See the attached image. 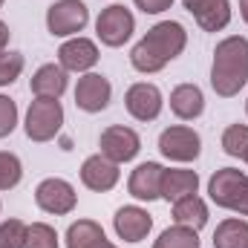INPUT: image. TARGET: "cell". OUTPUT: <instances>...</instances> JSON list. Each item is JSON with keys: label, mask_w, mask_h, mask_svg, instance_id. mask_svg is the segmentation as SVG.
<instances>
[{"label": "cell", "mask_w": 248, "mask_h": 248, "mask_svg": "<svg viewBox=\"0 0 248 248\" xmlns=\"http://www.w3.org/2000/svg\"><path fill=\"white\" fill-rule=\"evenodd\" d=\"M187 46V32L179 20H159L156 26L147 29V35L130 49L133 69L150 75L165 69L173 58H179Z\"/></svg>", "instance_id": "obj_1"}, {"label": "cell", "mask_w": 248, "mask_h": 248, "mask_svg": "<svg viewBox=\"0 0 248 248\" xmlns=\"http://www.w3.org/2000/svg\"><path fill=\"white\" fill-rule=\"evenodd\" d=\"M248 84V38L228 35L217 44L211 63V87L222 98H234Z\"/></svg>", "instance_id": "obj_2"}, {"label": "cell", "mask_w": 248, "mask_h": 248, "mask_svg": "<svg viewBox=\"0 0 248 248\" xmlns=\"http://www.w3.org/2000/svg\"><path fill=\"white\" fill-rule=\"evenodd\" d=\"M208 193H211L214 205L234 211L240 217H248V176L243 170H237V168L217 170L208 182Z\"/></svg>", "instance_id": "obj_3"}, {"label": "cell", "mask_w": 248, "mask_h": 248, "mask_svg": "<svg viewBox=\"0 0 248 248\" xmlns=\"http://www.w3.org/2000/svg\"><path fill=\"white\" fill-rule=\"evenodd\" d=\"M63 127V107L58 98H35L26 110L23 130L32 141H52Z\"/></svg>", "instance_id": "obj_4"}, {"label": "cell", "mask_w": 248, "mask_h": 248, "mask_svg": "<svg viewBox=\"0 0 248 248\" xmlns=\"http://www.w3.org/2000/svg\"><path fill=\"white\" fill-rule=\"evenodd\" d=\"M90 23V9L84 0H58L46 9V29L55 38H75Z\"/></svg>", "instance_id": "obj_5"}, {"label": "cell", "mask_w": 248, "mask_h": 248, "mask_svg": "<svg viewBox=\"0 0 248 248\" xmlns=\"http://www.w3.org/2000/svg\"><path fill=\"white\" fill-rule=\"evenodd\" d=\"M133 32H136V17H133V12L127 6L113 3V6L101 9V15L95 20V35H98V41L104 46L119 49V46H124L130 41Z\"/></svg>", "instance_id": "obj_6"}, {"label": "cell", "mask_w": 248, "mask_h": 248, "mask_svg": "<svg viewBox=\"0 0 248 248\" xmlns=\"http://www.w3.org/2000/svg\"><path fill=\"white\" fill-rule=\"evenodd\" d=\"M35 202L44 214H52V217H66L75 211L78 205V193L75 187L69 185L66 179H58V176H49L44 179L41 185L35 187Z\"/></svg>", "instance_id": "obj_7"}, {"label": "cell", "mask_w": 248, "mask_h": 248, "mask_svg": "<svg viewBox=\"0 0 248 248\" xmlns=\"http://www.w3.org/2000/svg\"><path fill=\"white\" fill-rule=\"evenodd\" d=\"M159 150L165 159L170 162H193L202 150V139L193 127L187 124H173L168 130H162L159 136Z\"/></svg>", "instance_id": "obj_8"}, {"label": "cell", "mask_w": 248, "mask_h": 248, "mask_svg": "<svg viewBox=\"0 0 248 248\" xmlns=\"http://www.w3.org/2000/svg\"><path fill=\"white\" fill-rule=\"evenodd\" d=\"M98 147H101V156H107L110 162L124 165V162H133L141 150V139L133 127H124V124H110L107 130H101V139H98Z\"/></svg>", "instance_id": "obj_9"}, {"label": "cell", "mask_w": 248, "mask_h": 248, "mask_svg": "<svg viewBox=\"0 0 248 248\" xmlns=\"http://www.w3.org/2000/svg\"><path fill=\"white\" fill-rule=\"evenodd\" d=\"M113 98V84L101 72H84L75 87V107L84 113H101L110 107Z\"/></svg>", "instance_id": "obj_10"}, {"label": "cell", "mask_w": 248, "mask_h": 248, "mask_svg": "<svg viewBox=\"0 0 248 248\" xmlns=\"http://www.w3.org/2000/svg\"><path fill=\"white\" fill-rule=\"evenodd\" d=\"M124 107L136 122H156L162 107H165V98H162V90L156 84L139 81L124 93Z\"/></svg>", "instance_id": "obj_11"}, {"label": "cell", "mask_w": 248, "mask_h": 248, "mask_svg": "<svg viewBox=\"0 0 248 248\" xmlns=\"http://www.w3.org/2000/svg\"><path fill=\"white\" fill-rule=\"evenodd\" d=\"M119 179H122L119 165L110 162V159L101 156V153L87 156L84 165H81V182H84V187H90V190H95V193L113 190V187L119 185Z\"/></svg>", "instance_id": "obj_12"}, {"label": "cell", "mask_w": 248, "mask_h": 248, "mask_svg": "<svg viewBox=\"0 0 248 248\" xmlns=\"http://www.w3.org/2000/svg\"><path fill=\"white\" fill-rule=\"evenodd\" d=\"M98 58H101V55H98L95 41L81 38V35L63 41L61 49H58V63H61L66 72H90V69L98 63Z\"/></svg>", "instance_id": "obj_13"}, {"label": "cell", "mask_w": 248, "mask_h": 248, "mask_svg": "<svg viewBox=\"0 0 248 248\" xmlns=\"http://www.w3.org/2000/svg\"><path fill=\"white\" fill-rule=\"evenodd\" d=\"M162 176H165V168L159 162H141L130 179H127V190L133 199L139 202H153V199H162Z\"/></svg>", "instance_id": "obj_14"}, {"label": "cell", "mask_w": 248, "mask_h": 248, "mask_svg": "<svg viewBox=\"0 0 248 248\" xmlns=\"http://www.w3.org/2000/svg\"><path fill=\"white\" fill-rule=\"evenodd\" d=\"M113 228L124 243H141L153 228V217L139 205H124L113 217Z\"/></svg>", "instance_id": "obj_15"}, {"label": "cell", "mask_w": 248, "mask_h": 248, "mask_svg": "<svg viewBox=\"0 0 248 248\" xmlns=\"http://www.w3.org/2000/svg\"><path fill=\"white\" fill-rule=\"evenodd\" d=\"M193 20L205 32H222L231 23V3L228 0H182Z\"/></svg>", "instance_id": "obj_16"}, {"label": "cell", "mask_w": 248, "mask_h": 248, "mask_svg": "<svg viewBox=\"0 0 248 248\" xmlns=\"http://www.w3.org/2000/svg\"><path fill=\"white\" fill-rule=\"evenodd\" d=\"M66 84H69V75H66V69L61 63H44L32 75L35 98H61L66 93Z\"/></svg>", "instance_id": "obj_17"}, {"label": "cell", "mask_w": 248, "mask_h": 248, "mask_svg": "<svg viewBox=\"0 0 248 248\" xmlns=\"http://www.w3.org/2000/svg\"><path fill=\"white\" fill-rule=\"evenodd\" d=\"M66 248H119L104 234L95 219H78L66 228Z\"/></svg>", "instance_id": "obj_18"}, {"label": "cell", "mask_w": 248, "mask_h": 248, "mask_svg": "<svg viewBox=\"0 0 248 248\" xmlns=\"http://www.w3.org/2000/svg\"><path fill=\"white\" fill-rule=\"evenodd\" d=\"M170 110L176 119L182 122H193L205 113V95L196 84H179L173 93H170Z\"/></svg>", "instance_id": "obj_19"}, {"label": "cell", "mask_w": 248, "mask_h": 248, "mask_svg": "<svg viewBox=\"0 0 248 248\" xmlns=\"http://www.w3.org/2000/svg\"><path fill=\"white\" fill-rule=\"evenodd\" d=\"M199 190V176L196 170H185V168H165L162 176V199L168 202H179L185 196H193Z\"/></svg>", "instance_id": "obj_20"}, {"label": "cell", "mask_w": 248, "mask_h": 248, "mask_svg": "<svg viewBox=\"0 0 248 248\" xmlns=\"http://www.w3.org/2000/svg\"><path fill=\"white\" fill-rule=\"evenodd\" d=\"M173 222L185 225V228H193V231L205 228L208 225V205H205V199L193 193V196H185V199L173 202Z\"/></svg>", "instance_id": "obj_21"}, {"label": "cell", "mask_w": 248, "mask_h": 248, "mask_svg": "<svg viewBox=\"0 0 248 248\" xmlns=\"http://www.w3.org/2000/svg\"><path fill=\"white\" fill-rule=\"evenodd\" d=\"M248 246V219L231 217L222 219L214 231V248H246Z\"/></svg>", "instance_id": "obj_22"}, {"label": "cell", "mask_w": 248, "mask_h": 248, "mask_svg": "<svg viewBox=\"0 0 248 248\" xmlns=\"http://www.w3.org/2000/svg\"><path fill=\"white\" fill-rule=\"evenodd\" d=\"M153 248H199V231L185 225H170L159 234Z\"/></svg>", "instance_id": "obj_23"}, {"label": "cell", "mask_w": 248, "mask_h": 248, "mask_svg": "<svg viewBox=\"0 0 248 248\" xmlns=\"http://www.w3.org/2000/svg\"><path fill=\"white\" fill-rule=\"evenodd\" d=\"M222 150L234 159H248V124H231L222 133Z\"/></svg>", "instance_id": "obj_24"}, {"label": "cell", "mask_w": 248, "mask_h": 248, "mask_svg": "<svg viewBox=\"0 0 248 248\" xmlns=\"http://www.w3.org/2000/svg\"><path fill=\"white\" fill-rule=\"evenodd\" d=\"M29 240V225L20 219H6L0 222V248H26Z\"/></svg>", "instance_id": "obj_25"}, {"label": "cell", "mask_w": 248, "mask_h": 248, "mask_svg": "<svg viewBox=\"0 0 248 248\" xmlns=\"http://www.w3.org/2000/svg\"><path fill=\"white\" fill-rule=\"evenodd\" d=\"M23 179V165L15 153L0 150V190H12Z\"/></svg>", "instance_id": "obj_26"}, {"label": "cell", "mask_w": 248, "mask_h": 248, "mask_svg": "<svg viewBox=\"0 0 248 248\" xmlns=\"http://www.w3.org/2000/svg\"><path fill=\"white\" fill-rule=\"evenodd\" d=\"M20 72H23V55L20 52H12V49L0 52V87L15 84L20 78Z\"/></svg>", "instance_id": "obj_27"}, {"label": "cell", "mask_w": 248, "mask_h": 248, "mask_svg": "<svg viewBox=\"0 0 248 248\" xmlns=\"http://www.w3.org/2000/svg\"><path fill=\"white\" fill-rule=\"evenodd\" d=\"M26 248H61L58 246V234H55V228L46 225V222H32V225H29Z\"/></svg>", "instance_id": "obj_28"}, {"label": "cell", "mask_w": 248, "mask_h": 248, "mask_svg": "<svg viewBox=\"0 0 248 248\" xmlns=\"http://www.w3.org/2000/svg\"><path fill=\"white\" fill-rule=\"evenodd\" d=\"M17 127V104L9 95H0V139L12 136Z\"/></svg>", "instance_id": "obj_29"}, {"label": "cell", "mask_w": 248, "mask_h": 248, "mask_svg": "<svg viewBox=\"0 0 248 248\" xmlns=\"http://www.w3.org/2000/svg\"><path fill=\"white\" fill-rule=\"evenodd\" d=\"M133 3H136V9H141L144 15H162L165 9L173 6V0H133Z\"/></svg>", "instance_id": "obj_30"}, {"label": "cell", "mask_w": 248, "mask_h": 248, "mask_svg": "<svg viewBox=\"0 0 248 248\" xmlns=\"http://www.w3.org/2000/svg\"><path fill=\"white\" fill-rule=\"evenodd\" d=\"M9 35H12V32H9V26L0 20V52H6V46H9Z\"/></svg>", "instance_id": "obj_31"}, {"label": "cell", "mask_w": 248, "mask_h": 248, "mask_svg": "<svg viewBox=\"0 0 248 248\" xmlns=\"http://www.w3.org/2000/svg\"><path fill=\"white\" fill-rule=\"evenodd\" d=\"M240 15H243V20L248 23V0H240Z\"/></svg>", "instance_id": "obj_32"}, {"label": "cell", "mask_w": 248, "mask_h": 248, "mask_svg": "<svg viewBox=\"0 0 248 248\" xmlns=\"http://www.w3.org/2000/svg\"><path fill=\"white\" fill-rule=\"evenodd\" d=\"M246 113H248V101H246Z\"/></svg>", "instance_id": "obj_33"}, {"label": "cell", "mask_w": 248, "mask_h": 248, "mask_svg": "<svg viewBox=\"0 0 248 248\" xmlns=\"http://www.w3.org/2000/svg\"><path fill=\"white\" fill-rule=\"evenodd\" d=\"M0 6H3V0H0Z\"/></svg>", "instance_id": "obj_34"}, {"label": "cell", "mask_w": 248, "mask_h": 248, "mask_svg": "<svg viewBox=\"0 0 248 248\" xmlns=\"http://www.w3.org/2000/svg\"><path fill=\"white\" fill-rule=\"evenodd\" d=\"M246 162H248V159H246Z\"/></svg>", "instance_id": "obj_35"}, {"label": "cell", "mask_w": 248, "mask_h": 248, "mask_svg": "<svg viewBox=\"0 0 248 248\" xmlns=\"http://www.w3.org/2000/svg\"><path fill=\"white\" fill-rule=\"evenodd\" d=\"M246 248H248V246H246Z\"/></svg>", "instance_id": "obj_36"}]
</instances>
